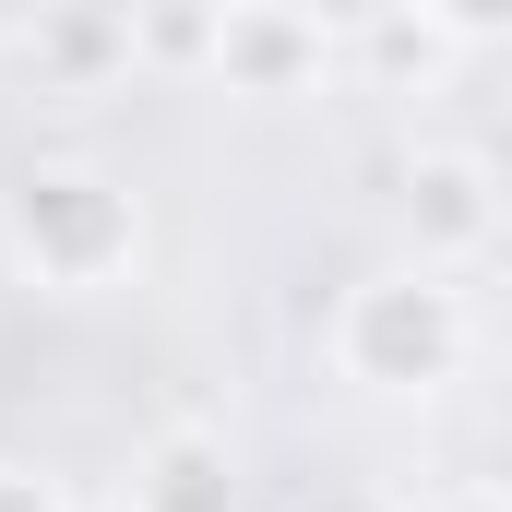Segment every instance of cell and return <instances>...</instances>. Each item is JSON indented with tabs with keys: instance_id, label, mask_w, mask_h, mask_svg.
<instances>
[{
	"instance_id": "cell-1",
	"label": "cell",
	"mask_w": 512,
	"mask_h": 512,
	"mask_svg": "<svg viewBox=\"0 0 512 512\" xmlns=\"http://www.w3.org/2000/svg\"><path fill=\"white\" fill-rule=\"evenodd\" d=\"M0 262L24 274V286H48V298H96V286H120L131 262H143V203H131L108 167H24L12 191H0Z\"/></svg>"
},
{
	"instance_id": "cell-2",
	"label": "cell",
	"mask_w": 512,
	"mask_h": 512,
	"mask_svg": "<svg viewBox=\"0 0 512 512\" xmlns=\"http://www.w3.org/2000/svg\"><path fill=\"white\" fill-rule=\"evenodd\" d=\"M334 358H346V382H370V393H441L465 370V286L441 262H393L370 286H346Z\"/></svg>"
},
{
	"instance_id": "cell-3",
	"label": "cell",
	"mask_w": 512,
	"mask_h": 512,
	"mask_svg": "<svg viewBox=\"0 0 512 512\" xmlns=\"http://www.w3.org/2000/svg\"><path fill=\"white\" fill-rule=\"evenodd\" d=\"M215 84L227 96H310L322 84V12L310 0H215Z\"/></svg>"
},
{
	"instance_id": "cell-4",
	"label": "cell",
	"mask_w": 512,
	"mask_h": 512,
	"mask_svg": "<svg viewBox=\"0 0 512 512\" xmlns=\"http://www.w3.org/2000/svg\"><path fill=\"white\" fill-rule=\"evenodd\" d=\"M120 512H239V453L215 429H155L120 477Z\"/></svg>"
},
{
	"instance_id": "cell-5",
	"label": "cell",
	"mask_w": 512,
	"mask_h": 512,
	"mask_svg": "<svg viewBox=\"0 0 512 512\" xmlns=\"http://www.w3.org/2000/svg\"><path fill=\"white\" fill-rule=\"evenodd\" d=\"M131 24H143V0H36L24 72H48V84H108L131 60Z\"/></svg>"
},
{
	"instance_id": "cell-6",
	"label": "cell",
	"mask_w": 512,
	"mask_h": 512,
	"mask_svg": "<svg viewBox=\"0 0 512 512\" xmlns=\"http://www.w3.org/2000/svg\"><path fill=\"white\" fill-rule=\"evenodd\" d=\"M405 203H417V262H477V251H489V227H501L477 155H417Z\"/></svg>"
},
{
	"instance_id": "cell-7",
	"label": "cell",
	"mask_w": 512,
	"mask_h": 512,
	"mask_svg": "<svg viewBox=\"0 0 512 512\" xmlns=\"http://www.w3.org/2000/svg\"><path fill=\"white\" fill-rule=\"evenodd\" d=\"M0 512H60V489H48L36 465H12V453H0Z\"/></svg>"
},
{
	"instance_id": "cell-8",
	"label": "cell",
	"mask_w": 512,
	"mask_h": 512,
	"mask_svg": "<svg viewBox=\"0 0 512 512\" xmlns=\"http://www.w3.org/2000/svg\"><path fill=\"white\" fill-rule=\"evenodd\" d=\"M429 12H441L453 36H501V24H512V0H429Z\"/></svg>"
},
{
	"instance_id": "cell-9",
	"label": "cell",
	"mask_w": 512,
	"mask_h": 512,
	"mask_svg": "<svg viewBox=\"0 0 512 512\" xmlns=\"http://www.w3.org/2000/svg\"><path fill=\"white\" fill-rule=\"evenodd\" d=\"M429 512H501V489H489V477H465V489H441Z\"/></svg>"
}]
</instances>
